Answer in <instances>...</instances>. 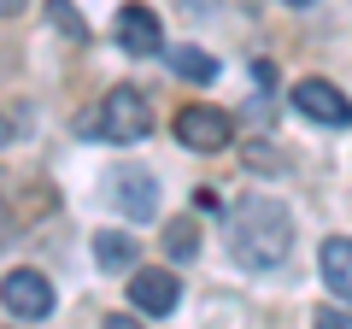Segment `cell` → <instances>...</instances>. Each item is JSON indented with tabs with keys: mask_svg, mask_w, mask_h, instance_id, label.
Segmentation results:
<instances>
[{
	"mask_svg": "<svg viewBox=\"0 0 352 329\" xmlns=\"http://www.w3.org/2000/svg\"><path fill=\"white\" fill-rule=\"evenodd\" d=\"M176 136L188 141L194 153H217V147H229L235 124H229V112H212V106H182L176 112Z\"/></svg>",
	"mask_w": 352,
	"mask_h": 329,
	"instance_id": "5b68a950",
	"label": "cell"
},
{
	"mask_svg": "<svg viewBox=\"0 0 352 329\" xmlns=\"http://www.w3.org/2000/svg\"><path fill=\"white\" fill-rule=\"evenodd\" d=\"M6 136H12V124H6V118H0V147H6Z\"/></svg>",
	"mask_w": 352,
	"mask_h": 329,
	"instance_id": "9a60e30c",
	"label": "cell"
},
{
	"mask_svg": "<svg viewBox=\"0 0 352 329\" xmlns=\"http://www.w3.org/2000/svg\"><path fill=\"white\" fill-rule=\"evenodd\" d=\"M288 6H311V0H288Z\"/></svg>",
	"mask_w": 352,
	"mask_h": 329,
	"instance_id": "2e32d148",
	"label": "cell"
},
{
	"mask_svg": "<svg viewBox=\"0 0 352 329\" xmlns=\"http://www.w3.org/2000/svg\"><path fill=\"white\" fill-rule=\"evenodd\" d=\"M170 71H182V76H194V83H212V71H217V65L206 59L200 47H170Z\"/></svg>",
	"mask_w": 352,
	"mask_h": 329,
	"instance_id": "7c38bea8",
	"label": "cell"
},
{
	"mask_svg": "<svg viewBox=\"0 0 352 329\" xmlns=\"http://www.w3.org/2000/svg\"><path fill=\"white\" fill-rule=\"evenodd\" d=\"M129 300H135V312L164 317L176 300H182V282H176L170 270H135V277H129Z\"/></svg>",
	"mask_w": 352,
	"mask_h": 329,
	"instance_id": "8992f818",
	"label": "cell"
},
{
	"mask_svg": "<svg viewBox=\"0 0 352 329\" xmlns=\"http://www.w3.org/2000/svg\"><path fill=\"white\" fill-rule=\"evenodd\" d=\"M153 129V106L141 100V89H112L100 106V136L106 141H141Z\"/></svg>",
	"mask_w": 352,
	"mask_h": 329,
	"instance_id": "7a4b0ae2",
	"label": "cell"
},
{
	"mask_svg": "<svg viewBox=\"0 0 352 329\" xmlns=\"http://www.w3.org/2000/svg\"><path fill=\"white\" fill-rule=\"evenodd\" d=\"M118 41H124L129 53H153L164 41V30H159V18H153L147 6H124V12H118Z\"/></svg>",
	"mask_w": 352,
	"mask_h": 329,
	"instance_id": "52a82bcc",
	"label": "cell"
},
{
	"mask_svg": "<svg viewBox=\"0 0 352 329\" xmlns=\"http://www.w3.org/2000/svg\"><path fill=\"white\" fill-rule=\"evenodd\" d=\"M118 206L129 217H153V177L147 171H124L118 177Z\"/></svg>",
	"mask_w": 352,
	"mask_h": 329,
	"instance_id": "9c48e42d",
	"label": "cell"
},
{
	"mask_svg": "<svg viewBox=\"0 0 352 329\" xmlns=\"http://www.w3.org/2000/svg\"><path fill=\"white\" fill-rule=\"evenodd\" d=\"M0 300H6L12 317H24V323H41L53 312V288H47L41 270H6L0 277Z\"/></svg>",
	"mask_w": 352,
	"mask_h": 329,
	"instance_id": "3957f363",
	"label": "cell"
},
{
	"mask_svg": "<svg viewBox=\"0 0 352 329\" xmlns=\"http://www.w3.org/2000/svg\"><path fill=\"white\" fill-rule=\"evenodd\" d=\"M294 106H300V118H311V124H352V100L329 83V76H305L300 89H294Z\"/></svg>",
	"mask_w": 352,
	"mask_h": 329,
	"instance_id": "277c9868",
	"label": "cell"
},
{
	"mask_svg": "<svg viewBox=\"0 0 352 329\" xmlns=\"http://www.w3.org/2000/svg\"><path fill=\"white\" fill-rule=\"evenodd\" d=\"M323 282L329 294H340V300L352 306V241H323Z\"/></svg>",
	"mask_w": 352,
	"mask_h": 329,
	"instance_id": "ba28073f",
	"label": "cell"
},
{
	"mask_svg": "<svg viewBox=\"0 0 352 329\" xmlns=\"http://www.w3.org/2000/svg\"><path fill=\"white\" fill-rule=\"evenodd\" d=\"M229 247H235L241 265L252 270H270L288 259L294 247V217L282 200H264V194H247V200L235 206V217H229Z\"/></svg>",
	"mask_w": 352,
	"mask_h": 329,
	"instance_id": "6da1fadb",
	"label": "cell"
},
{
	"mask_svg": "<svg viewBox=\"0 0 352 329\" xmlns=\"http://www.w3.org/2000/svg\"><path fill=\"white\" fill-rule=\"evenodd\" d=\"M94 259H100L106 270L135 265V241H129V235H118V229H100V235H94Z\"/></svg>",
	"mask_w": 352,
	"mask_h": 329,
	"instance_id": "30bf717a",
	"label": "cell"
},
{
	"mask_svg": "<svg viewBox=\"0 0 352 329\" xmlns=\"http://www.w3.org/2000/svg\"><path fill=\"white\" fill-rule=\"evenodd\" d=\"M12 12H24V0H0V18H12Z\"/></svg>",
	"mask_w": 352,
	"mask_h": 329,
	"instance_id": "5bb4252c",
	"label": "cell"
},
{
	"mask_svg": "<svg viewBox=\"0 0 352 329\" xmlns=\"http://www.w3.org/2000/svg\"><path fill=\"white\" fill-rule=\"evenodd\" d=\"M47 18H53L59 30H71V41H82V36H88V30H82V18H76L71 6H65V0H47Z\"/></svg>",
	"mask_w": 352,
	"mask_h": 329,
	"instance_id": "4fadbf2b",
	"label": "cell"
},
{
	"mask_svg": "<svg viewBox=\"0 0 352 329\" xmlns=\"http://www.w3.org/2000/svg\"><path fill=\"white\" fill-rule=\"evenodd\" d=\"M164 253H170V259H194V253H200V229H194V217H170V224H164Z\"/></svg>",
	"mask_w": 352,
	"mask_h": 329,
	"instance_id": "8fae6325",
	"label": "cell"
}]
</instances>
